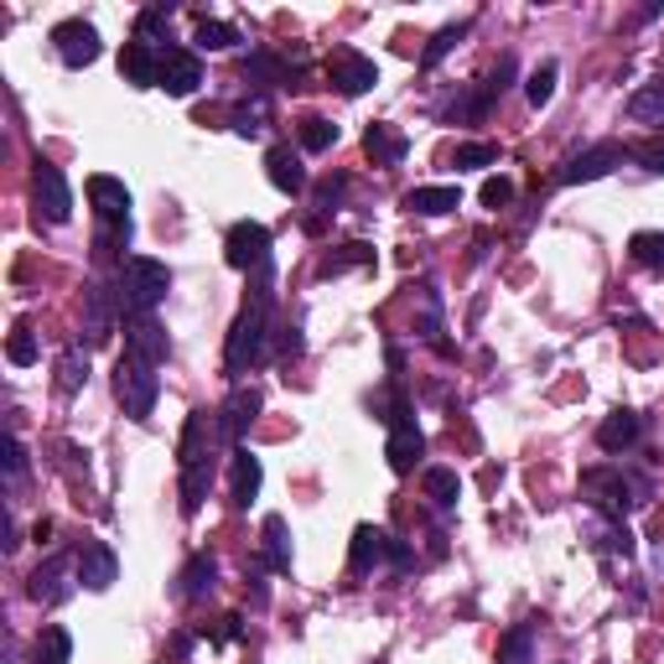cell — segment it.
Returning <instances> with one entry per match:
<instances>
[{"label": "cell", "instance_id": "25", "mask_svg": "<svg viewBox=\"0 0 664 664\" xmlns=\"http://www.w3.org/2000/svg\"><path fill=\"white\" fill-rule=\"evenodd\" d=\"M219 477V457H198V462H182V514H198L203 509L208 488Z\"/></svg>", "mask_w": 664, "mask_h": 664}, {"label": "cell", "instance_id": "32", "mask_svg": "<svg viewBox=\"0 0 664 664\" xmlns=\"http://www.w3.org/2000/svg\"><path fill=\"white\" fill-rule=\"evenodd\" d=\"M354 265H375V244H338L333 255H323L317 260V281H333V275H342V271H354Z\"/></svg>", "mask_w": 664, "mask_h": 664}, {"label": "cell", "instance_id": "47", "mask_svg": "<svg viewBox=\"0 0 664 664\" xmlns=\"http://www.w3.org/2000/svg\"><path fill=\"white\" fill-rule=\"evenodd\" d=\"M633 161L644 171H654V177H664V136H654V140H644V146H633Z\"/></svg>", "mask_w": 664, "mask_h": 664}, {"label": "cell", "instance_id": "46", "mask_svg": "<svg viewBox=\"0 0 664 664\" xmlns=\"http://www.w3.org/2000/svg\"><path fill=\"white\" fill-rule=\"evenodd\" d=\"M342 192H348V177H327L323 188H317V219H327V213H338V203H342Z\"/></svg>", "mask_w": 664, "mask_h": 664}, {"label": "cell", "instance_id": "6", "mask_svg": "<svg viewBox=\"0 0 664 664\" xmlns=\"http://www.w3.org/2000/svg\"><path fill=\"white\" fill-rule=\"evenodd\" d=\"M348 566H354L358 577H369V571H379V566H390V571H410L415 556H410L405 540H394L390 529L358 525L354 529V550H348Z\"/></svg>", "mask_w": 664, "mask_h": 664}, {"label": "cell", "instance_id": "35", "mask_svg": "<svg viewBox=\"0 0 664 664\" xmlns=\"http://www.w3.org/2000/svg\"><path fill=\"white\" fill-rule=\"evenodd\" d=\"M171 17H177V6H167V0L146 6V11L136 17V42H151V48L171 42Z\"/></svg>", "mask_w": 664, "mask_h": 664}, {"label": "cell", "instance_id": "22", "mask_svg": "<svg viewBox=\"0 0 664 664\" xmlns=\"http://www.w3.org/2000/svg\"><path fill=\"white\" fill-rule=\"evenodd\" d=\"M260 483H265V467L250 446H234V467H229V488H234V504L239 509H250L260 498Z\"/></svg>", "mask_w": 664, "mask_h": 664}, {"label": "cell", "instance_id": "44", "mask_svg": "<svg viewBox=\"0 0 664 664\" xmlns=\"http://www.w3.org/2000/svg\"><path fill=\"white\" fill-rule=\"evenodd\" d=\"M498 161V146H488V140H467V146H457V156H452V167L457 171H483Z\"/></svg>", "mask_w": 664, "mask_h": 664}, {"label": "cell", "instance_id": "4", "mask_svg": "<svg viewBox=\"0 0 664 664\" xmlns=\"http://www.w3.org/2000/svg\"><path fill=\"white\" fill-rule=\"evenodd\" d=\"M581 488H587V498H592V509L602 519H623L629 509L649 504V477L629 473V467H592L581 477Z\"/></svg>", "mask_w": 664, "mask_h": 664}, {"label": "cell", "instance_id": "29", "mask_svg": "<svg viewBox=\"0 0 664 664\" xmlns=\"http://www.w3.org/2000/svg\"><path fill=\"white\" fill-rule=\"evenodd\" d=\"M421 488H426L431 509L452 514L457 509V498H462V477H457V467H426V473H421Z\"/></svg>", "mask_w": 664, "mask_h": 664}, {"label": "cell", "instance_id": "14", "mask_svg": "<svg viewBox=\"0 0 664 664\" xmlns=\"http://www.w3.org/2000/svg\"><path fill=\"white\" fill-rule=\"evenodd\" d=\"M125 358H140V363H167L171 358V338L156 317H125Z\"/></svg>", "mask_w": 664, "mask_h": 664}, {"label": "cell", "instance_id": "52", "mask_svg": "<svg viewBox=\"0 0 664 664\" xmlns=\"http://www.w3.org/2000/svg\"><path fill=\"white\" fill-rule=\"evenodd\" d=\"M171 654H177V660H188V654H192V633H177V639H171Z\"/></svg>", "mask_w": 664, "mask_h": 664}, {"label": "cell", "instance_id": "9", "mask_svg": "<svg viewBox=\"0 0 664 664\" xmlns=\"http://www.w3.org/2000/svg\"><path fill=\"white\" fill-rule=\"evenodd\" d=\"M32 192H36V219H48V223H68L73 219V188H68V177H63V167H52V161L36 156Z\"/></svg>", "mask_w": 664, "mask_h": 664}, {"label": "cell", "instance_id": "2", "mask_svg": "<svg viewBox=\"0 0 664 664\" xmlns=\"http://www.w3.org/2000/svg\"><path fill=\"white\" fill-rule=\"evenodd\" d=\"M171 271L151 255H125L119 260V317H156V307L167 302Z\"/></svg>", "mask_w": 664, "mask_h": 664}, {"label": "cell", "instance_id": "21", "mask_svg": "<svg viewBox=\"0 0 664 664\" xmlns=\"http://www.w3.org/2000/svg\"><path fill=\"white\" fill-rule=\"evenodd\" d=\"M260 390H250V384H239L234 394H229V405L219 410L223 415V431H229V442L234 446H244V436H250V426H255V415H260Z\"/></svg>", "mask_w": 664, "mask_h": 664}, {"label": "cell", "instance_id": "7", "mask_svg": "<svg viewBox=\"0 0 664 664\" xmlns=\"http://www.w3.org/2000/svg\"><path fill=\"white\" fill-rule=\"evenodd\" d=\"M115 394H119V405H125L130 421H146L156 410V400H161V375H156L151 363H140V358H119Z\"/></svg>", "mask_w": 664, "mask_h": 664}, {"label": "cell", "instance_id": "41", "mask_svg": "<svg viewBox=\"0 0 664 664\" xmlns=\"http://www.w3.org/2000/svg\"><path fill=\"white\" fill-rule=\"evenodd\" d=\"M629 255L633 265H644V271H664V234L660 229H639L629 239Z\"/></svg>", "mask_w": 664, "mask_h": 664}, {"label": "cell", "instance_id": "10", "mask_svg": "<svg viewBox=\"0 0 664 664\" xmlns=\"http://www.w3.org/2000/svg\"><path fill=\"white\" fill-rule=\"evenodd\" d=\"M52 48L63 57V68H88V63H99V27L84 17H68L52 27Z\"/></svg>", "mask_w": 664, "mask_h": 664}, {"label": "cell", "instance_id": "28", "mask_svg": "<svg viewBox=\"0 0 664 664\" xmlns=\"http://www.w3.org/2000/svg\"><path fill=\"white\" fill-rule=\"evenodd\" d=\"M260 535H265V556H260V561L271 566L275 577H291V529H286V519H281V514H265Z\"/></svg>", "mask_w": 664, "mask_h": 664}, {"label": "cell", "instance_id": "11", "mask_svg": "<svg viewBox=\"0 0 664 664\" xmlns=\"http://www.w3.org/2000/svg\"><path fill=\"white\" fill-rule=\"evenodd\" d=\"M327 78H333L338 94L358 99V94H369V88L379 84V63H375V57H363L358 48H338V52H333V63H327Z\"/></svg>", "mask_w": 664, "mask_h": 664}, {"label": "cell", "instance_id": "40", "mask_svg": "<svg viewBox=\"0 0 664 664\" xmlns=\"http://www.w3.org/2000/svg\"><path fill=\"white\" fill-rule=\"evenodd\" d=\"M296 140H302V151H307V156L333 151V146H338V125L323 119V115H307V119H302V130H296Z\"/></svg>", "mask_w": 664, "mask_h": 664}, {"label": "cell", "instance_id": "34", "mask_svg": "<svg viewBox=\"0 0 664 664\" xmlns=\"http://www.w3.org/2000/svg\"><path fill=\"white\" fill-rule=\"evenodd\" d=\"M229 130L244 140H255L271 130V99H250V104H234L229 109Z\"/></svg>", "mask_w": 664, "mask_h": 664}, {"label": "cell", "instance_id": "31", "mask_svg": "<svg viewBox=\"0 0 664 664\" xmlns=\"http://www.w3.org/2000/svg\"><path fill=\"white\" fill-rule=\"evenodd\" d=\"M452 208H462L457 188H415V192H405V213H421V219H442V213H452Z\"/></svg>", "mask_w": 664, "mask_h": 664}, {"label": "cell", "instance_id": "13", "mask_svg": "<svg viewBox=\"0 0 664 664\" xmlns=\"http://www.w3.org/2000/svg\"><path fill=\"white\" fill-rule=\"evenodd\" d=\"M623 156H629V151H623L618 140H597V146L577 151L561 171H556V182H561V188H577V182H597V177H608V171H613L618 161H623Z\"/></svg>", "mask_w": 664, "mask_h": 664}, {"label": "cell", "instance_id": "50", "mask_svg": "<svg viewBox=\"0 0 664 664\" xmlns=\"http://www.w3.org/2000/svg\"><path fill=\"white\" fill-rule=\"evenodd\" d=\"M265 571H271V566H265V561H250V571H244V581H250V597H255V608H265V602H271V587H265Z\"/></svg>", "mask_w": 664, "mask_h": 664}, {"label": "cell", "instance_id": "42", "mask_svg": "<svg viewBox=\"0 0 664 664\" xmlns=\"http://www.w3.org/2000/svg\"><path fill=\"white\" fill-rule=\"evenodd\" d=\"M629 119H664V78H654V84H644L639 94H633Z\"/></svg>", "mask_w": 664, "mask_h": 664}, {"label": "cell", "instance_id": "17", "mask_svg": "<svg viewBox=\"0 0 664 664\" xmlns=\"http://www.w3.org/2000/svg\"><path fill=\"white\" fill-rule=\"evenodd\" d=\"M27 597L32 602H42V608H63L73 597V581H68V556H48V561L32 571V581H27Z\"/></svg>", "mask_w": 664, "mask_h": 664}, {"label": "cell", "instance_id": "37", "mask_svg": "<svg viewBox=\"0 0 664 664\" xmlns=\"http://www.w3.org/2000/svg\"><path fill=\"white\" fill-rule=\"evenodd\" d=\"M467 36H473V21H452V27H442V32L426 42V52H421V68H436L446 52H457Z\"/></svg>", "mask_w": 664, "mask_h": 664}, {"label": "cell", "instance_id": "36", "mask_svg": "<svg viewBox=\"0 0 664 664\" xmlns=\"http://www.w3.org/2000/svg\"><path fill=\"white\" fill-rule=\"evenodd\" d=\"M498 664H535V623H514L498 639Z\"/></svg>", "mask_w": 664, "mask_h": 664}, {"label": "cell", "instance_id": "43", "mask_svg": "<svg viewBox=\"0 0 664 664\" xmlns=\"http://www.w3.org/2000/svg\"><path fill=\"white\" fill-rule=\"evenodd\" d=\"M556 73H561V68L546 57V63H540V68L525 78V99L535 104V109H546V104H550V94H556Z\"/></svg>", "mask_w": 664, "mask_h": 664}, {"label": "cell", "instance_id": "27", "mask_svg": "<svg viewBox=\"0 0 664 664\" xmlns=\"http://www.w3.org/2000/svg\"><path fill=\"white\" fill-rule=\"evenodd\" d=\"M494 104H498V94L488 88V78H477V84H467L457 99L446 104L442 119H457V125H467V119H483L488 109H494Z\"/></svg>", "mask_w": 664, "mask_h": 664}, {"label": "cell", "instance_id": "23", "mask_svg": "<svg viewBox=\"0 0 664 664\" xmlns=\"http://www.w3.org/2000/svg\"><path fill=\"white\" fill-rule=\"evenodd\" d=\"M115 312H119V296L109 286H88L84 291V333L88 342H104L109 327H115Z\"/></svg>", "mask_w": 664, "mask_h": 664}, {"label": "cell", "instance_id": "49", "mask_svg": "<svg viewBox=\"0 0 664 664\" xmlns=\"http://www.w3.org/2000/svg\"><path fill=\"white\" fill-rule=\"evenodd\" d=\"M21 477H27V446H21L17 436H11V442H6V483L17 488Z\"/></svg>", "mask_w": 664, "mask_h": 664}, {"label": "cell", "instance_id": "26", "mask_svg": "<svg viewBox=\"0 0 664 664\" xmlns=\"http://www.w3.org/2000/svg\"><path fill=\"white\" fill-rule=\"evenodd\" d=\"M177 581H182L177 592L188 597V602H203V597H213V587H219V561H213L208 550H198V556L182 566V577Z\"/></svg>", "mask_w": 664, "mask_h": 664}, {"label": "cell", "instance_id": "38", "mask_svg": "<svg viewBox=\"0 0 664 664\" xmlns=\"http://www.w3.org/2000/svg\"><path fill=\"white\" fill-rule=\"evenodd\" d=\"M88 384V348H68V354L57 358V394H78Z\"/></svg>", "mask_w": 664, "mask_h": 664}, {"label": "cell", "instance_id": "48", "mask_svg": "<svg viewBox=\"0 0 664 664\" xmlns=\"http://www.w3.org/2000/svg\"><path fill=\"white\" fill-rule=\"evenodd\" d=\"M514 203V182L509 177H488L483 182V208H509Z\"/></svg>", "mask_w": 664, "mask_h": 664}, {"label": "cell", "instance_id": "45", "mask_svg": "<svg viewBox=\"0 0 664 664\" xmlns=\"http://www.w3.org/2000/svg\"><path fill=\"white\" fill-rule=\"evenodd\" d=\"M6 354H11V363H17V369H32L36 358H42V348H36V338H32V327H17V333H11V342H6Z\"/></svg>", "mask_w": 664, "mask_h": 664}, {"label": "cell", "instance_id": "51", "mask_svg": "<svg viewBox=\"0 0 664 664\" xmlns=\"http://www.w3.org/2000/svg\"><path fill=\"white\" fill-rule=\"evenodd\" d=\"M239 639H244V618H239V613H223L219 629H213V644H239Z\"/></svg>", "mask_w": 664, "mask_h": 664}, {"label": "cell", "instance_id": "16", "mask_svg": "<svg viewBox=\"0 0 664 664\" xmlns=\"http://www.w3.org/2000/svg\"><path fill=\"white\" fill-rule=\"evenodd\" d=\"M239 73H244V84L255 88V99H271V88H281V84H291L296 78V68H291L281 52H271V48H255L244 63H239Z\"/></svg>", "mask_w": 664, "mask_h": 664}, {"label": "cell", "instance_id": "24", "mask_svg": "<svg viewBox=\"0 0 664 664\" xmlns=\"http://www.w3.org/2000/svg\"><path fill=\"white\" fill-rule=\"evenodd\" d=\"M363 151H369L375 167H400L410 140H405V130H394V125H369V130H363Z\"/></svg>", "mask_w": 664, "mask_h": 664}, {"label": "cell", "instance_id": "3", "mask_svg": "<svg viewBox=\"0 0 664 664\" xmlns=\"http://www.w3.org/2000/svg\"><path fill=\"white\" fill-rule=\"evenodd\" d=\"M88 203H94V219H99V250L104 255H115V250H130V234H136V223H130V188L119 182V177H88L84 182Z\"/></svg>", "mask_w": 664, "mask_h": 664}, {"label": "cell", "instance_id": "30", "mask_svg": "<svg viewBox=\"0 0 664 664\" xmlns=\"http://www.w3.org/2000/svg\"><path fill=\"white\" fill-rule=\"evenodd\" d=\"M32 664H73V633L63 623H48L32 639Z\"/></svg>", "mask_w": 664, "mask_h": 664}, {"label": "cell", "instance_id": "1", "mask_svg": "<svg viewBox=\"0 0 664 664\" xmlns=\"http://www.w3.org/2000/svg\"><path fill=\"white\" fill-rule=\"evenodd\" d=\"M265 348H271V291H255L244 312L229 327V342H223V369L229 375H250L265 363Z\"/></svg>", "mask_w": 664, "mask_h": 664}, {"label": "cell", "instance_id": "19", "mask_svg": "<svg viewBox=\"0 0 664 664\" xmlns=\"http://www.w3.org/2000/svg\"><path fill=\"white\" fill-rule=\"evenodd\" d=\"M119 78L130 88H156L161 84V48H151V42H125L119 48Z\"/></svg>", "mask_w": 664, "mask_h": 664}, {"label": "cell", "instance_id": "15", "mask_svg": "<svg viewBox=\"0 0 664 664\" xmlns=\"http://www.w3.org/2000/svg\"><path fill=\"white\" fill-rule=\"evenodd\" d=\"M73 571H78V581H84L88 592H109V587L119 581L115 546H104V540H84V546H78V556H73Z\"/></svg>", "mask_w": 664, "mask_h": 664}, {"label": "cell", "instance_id": "18", "mask_svg": "<svg viewBox=\"0 0 664 664\" xmlns=\"http://www.w3.org/2000/svg\"><path fill=\"white\" fill-rule=\"evenodd\" d=\"M644 442V415L629 405H618L602 426H597V446L608 452V457H623V452H633V446Z\"/></svg>", "mask_w": 664, "mask_h": 664}, {"label": "cell", "instance_id": "39", "mask_svg": "<svg viewBox=\"0 0 664 664\" xmlns=\"http://www.w3.org/2000/svg\"><path fill=\"white\" fill-rule=\"evenodd\" d=\"M234 42H239V27H229V21L198 17V27H192V48L198 52H229Z\"/></svg>", "mask_w": 664, "mask_h": 664}, {"label": "cell", "instance_id": "20", "mask_svg": "<svg viewBox=\"0 0 664 664\" xmlns=\"http://www.w3.org/2000/svg\"><path fill=\"white\" fill-rule=\"evenodd\" d=\"M265 177H271V188L286 192V198L307 192V167H302V151H291V146H271V151H265Z\"/></svg>", "mask_w": 664, "mask_h": 664}, {"label": "cell", "instance_id": "12", "mask_svg": "<svg viewBox=\"0 0 664 664\" xmlns=\"http://www.w3.org/2000/svg\"><path fill=\"white\" fill-rule=\"evenodd\" d=\"M171 99H192L203 88V57L192 48H161V84Z\"/></svg>", "mask_w": 664, "mask_h": 664}, {"label": "cell", "instance_id": "8", "mask_svg": "<svg viewBox=\"0 0 664 664\" xmlns=\"http://www.w3.org/2000/svg\"><path fill=\"white\" fill-rule=\"evenodd\" d=\"M390 442H384V457H390V467L400 477L415 473V462H421V452H426V436H421V426H415V415H410V400L405 394H394L390 405Z\"/></svg>", "mask_w": 664, "mask_h": 664}, {"label": "cell", "instance_id": "5", "mask_svg": "<svg viewBox=\"0 0 664 664\" xmlns=\"http://www.w3.org/2000/svg\"><path fill=\"white\" fill-rule=\"evenodd\" d=\"M223 255L234 271H244L255 281V291H271V275H275V250H271V229L255 219H239L223 239Z\"/></svg>", "mask_w": 664, "mask_h": 664}, {"label": "cell", "instance_id": "33", "mask_svg": "<svg viewBox=\"0 0 664 664\" xmlns=\"http://www.w3.org/2000/svg\"><path fill=\"white\" fill-rule=\"evenodd\" d=\"M415 333H421L442 358H452V342L442 338V296H436V286L421 291V323H415Z\"/></svg>", "mask_w": 664, "mask_h": 664}]
</instances>
